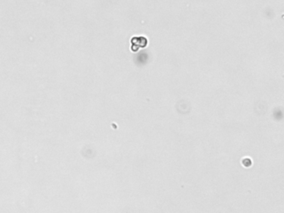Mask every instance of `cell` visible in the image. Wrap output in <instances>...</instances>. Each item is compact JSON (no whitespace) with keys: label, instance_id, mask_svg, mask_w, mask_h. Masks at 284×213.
<instances>
[{"label":"cell","instance_id":"obj_1","mask_svg":"<svg viewBox=\"0 0 284 213\" xmlns=\"http://www.w3.org/2000/svg\"><path fill=\"white\" fill-rule=\"evenodd\" d=\"M148 45V38L145 37H133L131 38V50L137 52L140 48H143Z\"/></svg>","mask_w":284,"mask_h":213}]
</instances>
